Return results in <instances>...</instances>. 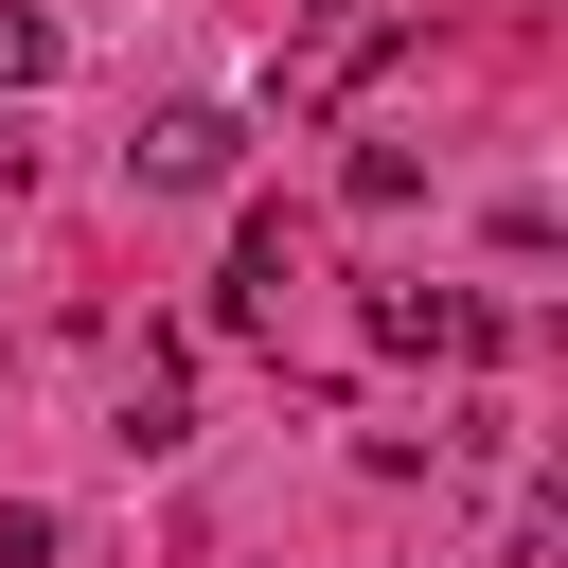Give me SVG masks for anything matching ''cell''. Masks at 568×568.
Here are the masks:
<instances>
[{"label":"cell","mask_w":568,"mask_h":568,"mask_svg":"<svg viewBox=\"0 0 568 568\" xmlns=\"http://www.w3.org/2000/svg\"><path fill=\"white\" fill-rule=\"evenodd\" d=\"M124 178H142V195H213V178H248V124H231V106H160V124L124 142Z\"/></svg>","instance_id":"cell-1"},{"label":"cell","mask_w":568,"mask_h":568,"mask_svg":"<svg viewBox=\"0 0 568 568\" xmlns=\"http://www.w3.org/2000/svg\"><path fill=\"white\" fill-rule=\"evenodd\" d=\"M373 337H390V355H497V320H479V302H444V284H390V302H373Z\"/></svg>","instance_id":"cell-2"},{"label":"cell","mask_w":568,"mask_h":568,"mask_svg":"<svg viewBox=\"0 0 568 568\" xmlns=\"http://www.w3.org/2000/svg\"><path fill=\"white\" fill-rule=\"evenodd\" d=\"M124 444H142V462H160V444H195V390H178V355H142V373H124Z\"/></svg>","instance_id":"cell-3"},{"label":"cell","mask_w":568,"mask_h":568,"mask_svg":"<svg viewBox=\"0 0 568 568\" xmlns=\"http://www.w3.org/2000/svg\"><path fill=\"white\" fill-rule=\"evenodd\" d=\"M266 284H284V213H248V248H231V284H213V320H266Z\"/></svg>","instance_id":"cell-4"},{"label":"cell","mask_w":568,"mask_h":568,"mask_svg":"<svg viewBox=\"0 0 568 568\" xmlns=\"http://www.w3.org/2000/svg\"><path fill=\"white\" fill-rule=\"evenodd\" d=\"M53 71H71V36H53L36 0H0V89H53Z\"/></svg>","instance_id":"cell-5"}]
</instances>
